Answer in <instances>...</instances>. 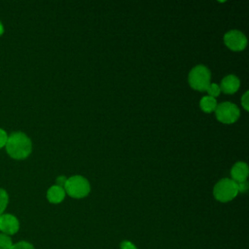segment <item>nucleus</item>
Instances as JSON below:
<instances>
[{
    "mask_svg": "<svg viewBox=\"0 0 249 249\" xmlns=\"http://www.w3.org/2000/svg\"><path fill=\"white\" fill-rule=\"evenodd\" d=\"M8 200H9V197H8L7 192L3 189H0V215H2L4 210L6 209Z\"/></svg>",
    "mask_w": 249,
    "mask_h": 249,
    "instance_id": "13",
    "label": "nucleus"
},
{
    "mask_svg": "<svg viewBox=\"0 0 249 249\" xmlns=\"http://www.w3.org/2000/svg\"><path fill=\"white\" fill-rule=\"evenodd\" d=\"M206 91L208 92L209 96L215 98V97L219 96V94L221 92V89H220V87L217 84H210L208 89H206Z\"/></svg>",
    "mask_w": 249,
    "mask_h": 249,
    "instance_id": "14",
    "label": "nucleus"
},
{
    "mask_svg": "<svg viewBox=\"0 0 249 249\" xmlns=\"http://www.w3.org/2000/svg\"><path fill=\"white\" fill-rule=\"evenodd\" d=\"M7 139H8V135H7L6 131L3 130L2 128H0V149L6 145Z\"/></svg>",
    "mask_w": 249,
    "mask_h": 249,
    "instance_id": "17",
    "label": "nucleus"
},
{
    "mask_svg": "<svg viewBox=\"0 0 249 249\" xmlns=\"http://www.w3.org/2000/svg\"><path fill=\"white\" fill-rule=\"evenodd\" d=\"M224 42L226 46L234 52H239L245 49L247 45L246 36L238 30H231L224 35Z\"/></svg>",
    "mask_w": 249,
    "mask_h": 249,
    "instance_id": "6",
    "label": "nucleus"
},
{
    "mask_svg": "<svg viewBox=\"0 0 249 249\" xmlns=\"http://www.w3.org/2000/svg\"><path fill=\"white\" fill-rule=\"evenodd\" d=\"M19 230V222L18 218L12 214L0 215V231L2 233L12 235Z\"/></svg>",
    "mask_w": 249,
    "mask_h": 249,
    "instance_id": "7",
    "label": "nucleus"
},
{
    "mask_svg": "<svg viewBox=\"0 0 249 249\" xmlns=\"http://www.w3.org/2000/svg\"><path fill=\"white\" fill-rule=\"evenodd\" d=\"M10 249H34L33 245L27 241H19L12 245Z\"/></svg>",
    "mask_w": 249,
    "mask_h": 249,
    "instance_id": "15",
    "label": "nucleus"
},
{
    "mask_svg": "<svg viewBox=\"0 0 249 249\" xmlns=\"http://www.w3.org/2000/svg\"><path fill=\"white\" fill-rule=\"evenodd\" d=\"M216 118L223 124H233L239 118L238 107L231 102H222L215 109Z\"/></svg>",
    "mask_w": 249,
    "mask_h": 249,
    "instance_id": "5",
    "label": "nucleus"
},
{
    "mask_svg": "<svg viewBox=\"0 0 249 249\" xmlns=\"http://www.w3.org/2000/svg\"><path fill=\"white\" fill-rule=\"evenodd\" d=\"M13 244L14 243L10 235H7L5 233H0V249H10Z\"/></svg>",
    "mask_w": 249,
    "mask_h": 249,
    "instance_id": "12",
    "label": "nucleus"
},
{
    "mask_svg": "<svg viewBox=\"0 0 249 249\" xmlns=\"http://www.w3.org/2000/svg\"><path fill=\"white\" fill-rule=\"evenodd\" d=\"M248 166L245 162L243 161H237L231 170V180L234 181L235 183L238 182H243L246 181L247 176H248Z\"/></svg>",
    "mask_w": 249,
    "mask_h": 249,
    "instance_id": "9",
    "label": "nucleus"
},
{
    "mask_svg": "<svg viewBox=\"0 0 249 249\" xmlns=\"http://www.w3.org/2000/svg\"><path fill=\"white\" fill-rule=\"evenodd\" d=\"M238 194L237 185L231 179L224 178L220 180L213 189L214 197L221 202H228L233 199Z\"/></svg>",
    "mask_w": 249,
    "mask_h": 249,
    "instance_id": "4",
    "label": "nucleus"
},
{
    "mask_svg": "<svg viewBox=\"0 0 249 249\" xmlns=\"http://www.w3.org/2000/svg\"><path fill=\"white\" fill-rule=\"evenodd\" d=\"M211 73L209 69L204 65H196L189 74L190 86L199 91H204L210 85Z\"/></svg>",
    "mask_w": 249,
    "mask_h": 249,
    "instance_id": "3",
    "label": "nucleus"
},
{
    "mask_svg": "<svg viewBox=\"0 0 249 249\" xmlns=\"http://www.w3.org/2000/svg\"><path fill=\"white\" fill-rule=\"evenodd\" d=\"M236 185H237V190L240 193H245L248 190V183H247V181L238 182V183H236Z\"/></svg>",
    "mask_w": 249,
    "mask_h": 249,
    "instance_id": "18",
    "label": "nucleus"
},
{
    "mask_svg": "<svg viewBox=\"0 0 249 249\" xmlns=\"http://www.w3.org/2000/svg\"><path fill=\"white\" fill-rule=\"evenodd\" d=\"M3 32H4V28H3L2 23L0 22V35H2V34H3Z\"/></svg>",
    "mask_w": 249,
    "mask_h": 249,
    "instance_id": "21",
    "label": "nucleus"
},
{
    "mask_svg": "<svg viewBox=\"0 0 249 249\" xmlns=\"http://www.w3.org/2000/svg\"><path fill=\"white\" fill-rule=\"evenodd\" d=\"M7 153L16 160H23L27 158L32 150V144L29 137L23 132L12 133L6 143Z\"/></svg>",
    "mask_w": 249,
    "mask_h": 249,
    "instance_id": "1",
    "label": "nucleus"
},
{
    "mask_svg": "<svg viewBox=\"0 0 249 249\" xmlns=\"http://www.w3.org/2000/svg\"><path fill=\"white\" fill-rule=\"evenodd\" d=\"M66 181H67V178H66L65 176H59V177H57V179H56L57 186H59V187H61V188H64V185H65Z\"/></svg>",
    "mask_w": 249,
    "mask_h": 249,
    "instance_id": "20",
    "label": "nucleus"
},
{
    "mask_svg": "<svg viewBox=\"0 0 249 249\" xmlns=\"http://www.w3.org/2000/svg\"><path fill=\"white\" fill-rule=\"evenodd\" d=\"M241 101H242V106L244 107V109L246 111L249 110V107H248V91H245V93L243 94V96L241 97Z\"/></svg>",
    "mask_w": 249,
    "mask_h": 249,
    "instance_id": "19",
    "label": "nucleus"
},
{
    "mask_svg": "<svg viewBox=\"0 0 249 249\" xmlns=\"http://www.w3.org/2000/svg\"><path fill=\"white\" fill-rule=\"evenodd\" d=\"M65 191L63 188L54 185L52 186L47 193V198L52 203H59L61 202L65 197Z\"/></svg>",
    "mask_w": 249,
    "mask_h": 249,
    "instance_id": "10",
    "label": "nucleus"
},
{
    "mask_svg": "<svg viewBox=\"0 0 249 249\" xmlns=\"http://www.w3.org/2000/svg\"><path fill=\"white\" fill-rule=\"evenodd\" d=\"M63 189L65 193H67L71 197L83 198L89 195L90 191V186L89 181L85 177L75 175L67 178Z\"/></svg>",
    "mask_w": 249,
    "mask_h": 249,
    "instance_id": "2",
    "label": "nucleus"
},
{
    "mask_svg": "<svg viewBox=\"0 0 249 249\" xmlns=\"http://www.w3.org/2000/svg\"><path fill=\"white\" fill-rule=\"evenodd\" d=\"M120 247L121 249H137V247L131 241H128V240L122 241Z\"/></svg>",
    "mask_w": 249,
    "mask_h": 249,
    "instance_id": "16",
    "label": "nucleus"
},
{
    "mask_svg": "<svg viewBox=\"0 0 249 249\" xmlns=\"http://www.w3.org/2000/svg\"><path fill=\"white\" fill-rule=\"evenodd\" d=\"M199 105H200V108L203 112L211 113V112L215 111L218 104H217V101L214 97H211V96L207 95V96H203L200 99Z\"/></svg>",
    "mask_w": 249,
    "mask_h": 249,
    "instance_id": "11",
    "label": "nucleus"
},
{
    "mask_svg": "<svg viewBox=\"0 0 249 249\" xmlns=\"http://www.w3.org/2000/svg\"><path fill=\"white\" fill-rule=\"evenodd\" d=\"M239 79L235 75H228L222 80L221 86L219 87L221 91L228 94H231L237 91V89H239Z\"/></svg>",
    "mask_w": 249,
    "mask_h": 249,
    "instance_id": "8",
    "label": "nucleus"
}]
</instances>
